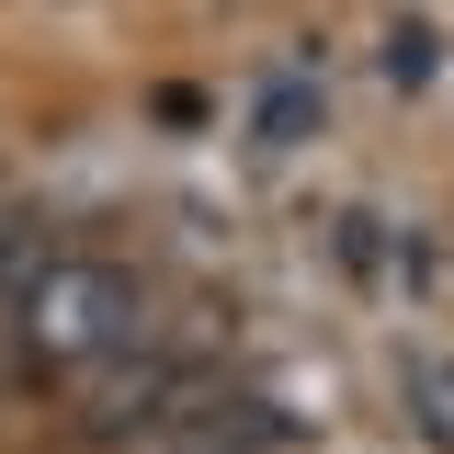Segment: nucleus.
Masks as SVG:
<instances>
[{
  "mask_svg": "<svg viewBox=\"0 0 454 454\" xmlns=\"http://www.w3.org/2000/svg\"><path fill=\"white\" fill-rule=\"evenodd\" d=\"M35 262H46V227L23 216V205H0V295H12V284L35 273Z\"/></svg>",
  "mask_w": 454,
  "mask_h": 454,
  "instance_id": "nucleus-2",
  "label": "nucleus"
},
{
  "mask_svg": "<svg viewBox=\"0 0 454 454\" xmlns=\"http://www.w3.org/2000/svg\"><path fill=\"white\" fill-rule=\"evenodd\" d=\"M137 454H227V443H193V432H160V443H137Z\"/></svg>",
  "mask_w": 454,
  "mask_h": 454,
  "instance_id": "nucleus-4",
  "label": "nucleus"
},
{
  "mask_svg": "<svg viewBox=\"0 0 454 454\" xmlns=\"http://www.w3.org/2000/svg\"><path fill=\"white\" fill-rule=\"evenodd\" d=\"M0 330H12V364L35 387H91L114 352L148 330V307H137V284L114 273L103 250H46L0 295Z\"/></svg>",
  "mask_w": 454,
  "mask_h": 454,
  "instance_id": "nucleus-1",
  "label": "nucleus"
},
{
  "mask_svg": "<svg viewBox=\"0 0 454 454\" xmlns=\"http://www.w3.org/2000/svg\"><path fill=\"white\" fill-rule=\"evenodd\" d=\"M409 397H420V420H432V443H454V364H409Z\"/></svg>",
  "mask_w": 454,
  "mask_h": 454,
  "instance_id": "nucleus-3",
  "label": "nucleus"
}]
</instances>
